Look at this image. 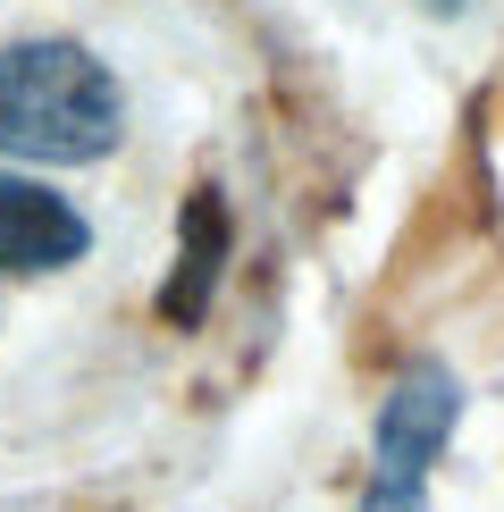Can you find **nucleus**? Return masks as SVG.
<instances>
[{
  "label": "nucleus",
  "instance_id": "nucleus-1",
  "mask_svg": "<svg viewBox=\"0 0 504 512\" xmlns=\"http://www.w3.org/2000/svg\"><path fill=\"white\" fill-rule=\"evenodd\" d=\"M118 76L84 42H9L0 51V160L84 168L118 143Z\"/></svg>",
  "mask_w": 504,
  "mask_h": 512
},
{
  "label": "nucleus",
  "instance_id": "nucleus-2",
  "mask_svg": "<svg viewBox=\"0 0 504 512\" xmlns=\"http://www.w3.org/2000/svg\"><path fill=\"white\" fill-rule=\"evenodd\" d=\"M454 412H462V395H454V378L437 361H420V370L395 378V395L378 403V445H370L378 471H370L362 512H429V462L446 454Z\"/></svg>",
  "mask_w": 504,
  "mask_h": 512
},
{
  "label": "nucleus",
  "instance_id": "nucleus-3",
  "mask_svg": "<svg viewBox=\"0 0 504 512\" xmlns=\"http://www.w3.org/2000/svg\"><path fill=\"white\" fill-rule=\"evenodd\" d=\"M93 252V227H84V210L68 194H51V185L34 177H9L0 168V269L17 277H51Z\"/></svg>",
  "mask_w": 504,
  "mask_h": 512
},
{
  "label": "nucleus",
  "instance_id": "nucleus-4",
  "mask_svg": "<svg viewBox=\"0 0 504 512\" xmlns=\"http://www.w3.org/2000/svg\"><path fill=\"white\" fill-rule=\"evenodd\" d=\"M219 261H227V210H219V194H194V202H185L177 277H168V294H160V311L177 319V328H194V319H202L210 286H219Z\"/></svg>",
  "mask_w": 504,
  "mask_h": 512
}]
</instances>
